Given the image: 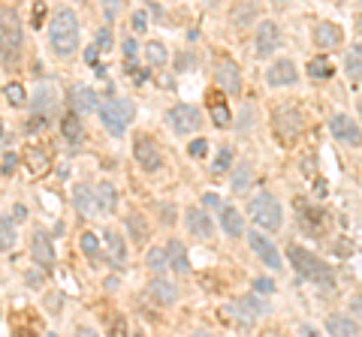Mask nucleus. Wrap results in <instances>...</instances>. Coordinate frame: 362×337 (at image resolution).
<instances>
[{"instance_id":"nucleus-1","label":"nucleus","mask_w":362,"mask_h":337,"mask_svg":"<svg viewBox=\"0 0 362 337\" xmlns=\"http://www.w3.org/2000/svg\"><path fill=\"white\" fill-rule=\"evenodd\" d=\"M287 259L296 268L299 277L311 280L320 292H332V289H335V274H332L329 265L320 259V256H314L311 250L299 247V244H290V247H287Z\"/></svg>"},{"instance_id":"nucleus-2","label":"nucleus","mask_w":362,"mask_h":337,"mask_svg":"<svg viewBox=\"0 0 362 337\" xmlns=\"http://www.w3.org/2000/svg\"><path fill=\"white\" fill-rule=\"evenodd\" d=\"M48 43L58 57H69L79 48V18L73 9L60 6L48 22Z\"/></svg>"},{"instance_id":"nucleus-3","label":"nucleus","mask_w":362,"mask_h":337,"mask_svg":"<svg viewBox=\"0 0 362 337\" xmlns=\"http://www.w3.org/2000/svg\"><path fill=\"white\" fill-rule=\"evenodd\" d=\"M22 43H25V30H22V18L15 9L0 6V57L4 64H15L22 55Z\"/></svg>"},{"instance_id":"nucleus-4","label":"nucleus","mask_w":362,"mask_h":337,"mask_svg":"<svg viewBox=\"0 0 362 337\" xmlns=\"http://www.w3.org/2000/svg\"><path fill=\"white\" fill-rule=\"evenodd\" d=\"M248 214L254 217L257 226H263L269 232H278L284 226V211H281V202L272 196V193H257V196L248 202Z\"/></svg>"},{"instance_id":"nucleus-5","label":"nucleus","mask_w":362,"mask_h":337,"mask_svg":"<svg viewBox=\"0 0 362 337\" xmlns=\"http://www.w3.org/2000/svg\"><path fill=\"white\" fill-rule=\"evenodd\" d=\"M136 109L130 99H118V97H109L103 106H100V121H103V127L112 132V136H124L130 121H133Z\"/></svg>"},{"instance_id":"nucleus-6","label":"nucleus","mask_w":362,"mask_h":337,"mask_svg":"<svg viewBox=\"0 0 362 337\" xmlns=\"http://www.w3.org/2000/svg\"><path fill=\"white\" fill-rule=\"evenodd\" d=\"M272 127H275V136L284 142V145H293V142L302 136V130H305V121H302L296 106H281V109H275Z\"/></svg>"},{"instance_id":"nucleus-7","label":"nucleus","mask_w":362,"mask_h":337,"mask_svg":"<svg viewBox=\"0 0 362 337\" xmlns=\"http://www.w3.org/2000/svg\"><path fill=\"white\" fill-rule=\"evenodd\" d=\"M329 132H332V139H335V142H341V145H347V148H362V124H359L356 118L344 115V111L332 115Z\"/></svg>"},{"instance_id":"nucleus-8","label":"nucleus","mask_w":362,"mask_h":337,"mask_svg":"<svg viewBox=\"0 0 362 337\" xmlns=\"http://www.w3.org/2000/svg\"><path fill=\"white\" fill-rule=\"evenodd\" d=\"M169 127H173L178 136H187V132H196L199 127H203V111H199L196 106H173L169 109Z\"/></svg>"},{"instance_id":"nucleus-9","label":"nucleus","mask_w":362,"mask_h":337,"mask_svg":"<svg viewBox=\"0 0 362 337\" xmlns=\"http://www.w3.org/2000/svg\"><path fill=\"white\" fill-rule=\"evenodd\" d=\"M248 244H250V250L257 253V259L266 265V268H272V271H281L284 268V259H281V253H278V247L272 244L266 235H260V232H250L248 235Z\"/></svg>"},{"instance_id":"nucleus-10","label":"nucleus","mask_w":362,"mask_h":337,"mask_svg":"<svg viewBox=\"0 0 362 337\" xmlns=\"http://www.w3.org/2000/svg\"><path fill=\"white\" fill-rule=\"evenodd\" d=\"M278 43H281V30H278V25L275 22H260V27H257V36H254V55L257 57H269V55H275V48H278Z\"/></svg>"},{"instance_id":"nucleus-11","label":"nucleus","mask_w":362,"mask_h":337,"mask_svg":"<svg viewBox=\"0 0 362 337\" xmlns=\"http://www.w3.org/2000/svg\"><path fill=\"white\" fill-rule=\"evenodd\" d=\"M133 157H136V163L145 172H157L160 166H163V157H160L157 145L148 136H136V142H133Z\"/></svg>"},{"instance_id":"nucleus-12","label":"nucleus","mask_w":362,"mask_h":337,"mask_svg":"<svg viewBox=\"0 0 362 337\" xmlns=\"http://www.w3.org/2000/svg\"><path fill=\"white\" fill-rule=\"evenodd\" d=\"M30 256H34V262L43 271L55 268V247H52V238H48L46 232H34V238H30Z\"/></svg>"},{"instance_id":"nucleus-13","label":"nucleus","mask_w":362,"mask_h":337,"mask_svg":"<svg viewBox=\"0 0 362 337\" xmlns=\"http://www.w3.org/2000/svg\"><path fill=\"white\" fill-rule=\"evenodd\" d=\"M299 78V69L293 60H275L269 69H266V81L269 88H287V85H296Z\"/></svg>"},{"instance_id":"nucleus-14","label":"nucleus","mask_w":362,"mask_h":337,"mask_svg":"<svg viewBox=\"0 0 362 337\" xmlns=\"http://www.w3.org/2000/svg\"><path fill=\"white\" fill-rule=\"evenodd\" d=\"M69 106H73V111H79V115H90V111L100 109V97H97L94 88L76 85L73 90H69Z\"/></svg>"},{"instance_id":"nucleus-15","label":"nucleus","mask_w":362,"mask_h":337,"mask_svg":"<svg viewBox=\"0 0 362 337\" xmlns=\"http://www.w3.org/2000/svg\"><path fill=\"white\" fill-rule=\"evenodd\" d=\"M73 208L82 214V217H97L100 205H97V193L88 187V184H76L73 187Z\"/></svg>"},{"instance_id":"nucleus-16","label":"nucleus","mask_w":362,"mask_h":337,"mask_svg":"<svg viewBox=\"0 0 362 337\" xmlns=\"http://www.w3.org/2000/svg\"><path fill=\"white\" fill-rule=\"evenodd\" d=\"M185 220H187V232L194 235V238H211V235H215V223H211V217L203 208H187Z\"/></svg>"},{"instance_id":"nucleus-17","label":"nucleus","mask_w":362,"mask_h":337,"mask_svg":"<svg viewBox=\"0 0 362 337\" xmlns=\"http://www.w3.org/2000/svg\"><path fill=\"white\" fill-rule=\"evenodd\" d=\"M215 78L224 94H241V73L236 64H227V60H220L217 69H215Z\"/></svg>"},{"instance_id":"nucleus-18","label":"nucleus","mask_w":362,"mask_h":337,"mask_svg":"<svg viewBox=\"0 0 362 337\" xmlns=\"http://www.w3.org/2000/svg\"><path fill=\"white\" fill-rule=\"evenodd\" d=\"M326 334H335V337H354V334H359L356 316H350V313H332V316H326Z\"/></svg>"},{"instance_id":"nucleus-19","label":"nucleus","mask_w":362,"mask_h":337,"mask_svg":"<svg viewBox=\"0 0 362 337\" xmlns=\"http://www.w3.org/2000/svg\"><path fill=\"white\" fill-rule=\"evenodd\" d=\"M148 295H151V301H157V304H175L178 286L173 280H166V277H154L148 283Z\"/></svg>"},{"instance_id":"nucleus-20","label":"nucleus","mask_w":362,"mask_h":337,"mask_svg":"<svg viewBox=\"0 0 362 337\" xmlns=\"http://www.w3.org/2000/svg\"><path fill=\"white\" fill-rule=\"evenodd\" d=\"M296 208H299V223H305V229H311V232H320L326 226V214L320 211V208H314V205H308V202H296Z\"/></svg>"},{"instance_id":"nucleus-21","label":"nucleus","mask_w":362,"mask_h":337,"mask_svg":"<svg viewBox=\"0 0 362 337\" xmlns=\"http://www.w3.org/2000/svg\"><path fill=\"white\" fill-rule=\"evenodd\" d=\"M60 136H64L69 145H79V142L85 139V127H82V121H79V111H67V115L60 118Z\"/></svg>"},{"instance_id":"nucleus-22","label":"nucleus","mask_w":362,"mask_h":337,"mask_svg":"<svg viewBox=\"0 0 362 337\" xmlns=\"http://www.w3.org/2000/svg\"><path fill=\"white\" fill-rule=\"evenodd\" d=\"M25 163H27V172H30V175L43 178L46 172H48V166H52V157H48L43 148H36V145H34V148H27V151H25Z\"/></svg>"},{"instance_id":"nucleus-23","label":"nucleus","mask_w":362,"mask_h":337,"mask_svg":"<svg viewBox=\"0 0 362 337\" xmlns=\"http://www.w3.org/2000/svg\"><path fill=\"white\" fill-rule=\"evenodd\" d=\"M220 229H224L229 238H241L245 235V220H241V214L236 208H220Z\"/></svg>"},{"instance_id":"nucleus-24","label":"nucleus","mask_w":362,"mask_h":337,"mask_svg":"<svg viewBox=\"0 0 362 337\" xmlns=\"http://www.w3.org/2000/svg\"><path fill=\"white\" fill-rule=\"evenodd\" d=\"M314 46H320V48H335V46H341V30L332 25V22H320L314 27Z\"/></svg>"},{"instance_id":"nucleus-25","label":"nucleus","mask_w":362,"mask_h":337,"mask_svg":"<svg viewBox=\"0 0 362 337\" xmlns=\"http://www.w3.org/2000/svg\"><path fill=\"white\" fill-rule=\"evenodd\" d=\"M106 247H109V262L115 265V268H124L127 262V244L121 238L118 232H106Z\"/></svg>"},{"instance_id":"nucleus-26","label":"nucleus","mask_w":362,"mask_h":337,"mask_svg":"<svg viewBox=\"0 0 362 337\" xmlns=\"http://www.w3.org/2000/svg\"><path fill=\"white\" fill-rule=\"evenodd\" d=\"M166 256H169V268H173V271H178V274H187L190 271L187 250L181 247V241H169L166 244Z\"/></svg>"},{"instance_id":"nucleus-27","label":"nucleus","mask_w":362,"mask_h":337,"mask_svg":"<svg viewBox=\"0 0 362 337\" xmlns=\"http://www.w3.org/2000/svg\"><path fill=\"white\" fill-rule=\"evenodd\" d=\"M208 111H211V118H215V127H229V106H227V99L224 94H211L208 97Z\"/></svg>"},{"instance_id":"nucleus-28","label":"nucleus","mask_w":362,"mask_h":337,"mask_svg":"<svg viewBox=\"0 0 362 337\" xmlns=\"http://www.w3.org/2000/svg\"><path fill=\"white\" fill-rule=\"evenodd\" d=\"M97 193V205H100V214H112L115 208H118V193H115V187L109 181H103L100 187L94 190Z\"/></svg>"},{"instance_id":"nucleus-29","label":"nucleus","mask_w":362,"mask_h":337,"mask_svg":"<svg viewBox=\"0 0 362 337\" xmlns=\"http://www.w3.org/2000/svg\"><path fill=\"white\" fill-rule=\"evenodd\" d=\"M145 60H148V67H151V69H163V67H166V60H169L166 46L160 43V39H151V43L145 46Z\"/></svg>"},{"instance_id":"nucleus-30","label":"nucleus","mask_w":362,"mask_h":337,"mask_svg":"<svg viewBox=\"0 0 362 337\" xmlns=\"http://www.w3.org/2000/svg\"><path fill=\"white\" fill-rule=\"evenodd\" d=\"M254 184V166L250 163H239L233 169V193H245Z\"/></svg>"},{"instance_id":"nucleus-31","label":"nucleus","mask_w":362,"mask_h":337,"mask_svg":"<svg viewBox=\"0 0 362 337\" xmlns=\"http://www.w3.org/2000/svg\"><path fill=\"white\" fill-rule=\"evenodd\" d=\"M236 304L241 308V316H245V322H254V319H260V316L266 313V304L257 301L254 295H245V298H239Z\"/></svg>"},{"instance_id":"nucleus-32","label":"nucleus","mask_w":362,"mask_h":337,"mask_svg":"<svg viewBox=\"0 0 362 337\" xmlns=\"http://www.w3.org/2000/svg\"><path fill=\"white\" fill-rule=\"evenodd\" d=\"M344 67H347V76L354 81H362V43L350 46V52L344 57Z\"/></svg>"},{"instance_id":"nucleus-33","label":"nucleus","mask_w":362,"mask_h":337,"mask_svg":"<svg viewBox=\"0 0 362 337\" xmlns=\"http://www.w3.org/2000/svg\"><path fill=\"white\" fill-rule=\"evenodd\" d=\"M127 232L133 235V244H145L148 241V223L142 214H130L127 217Z\"/></svg>"},{"instance_id":"nucleus-34","label":"nucleus","mask_w":362,"mask_h":337,"mask_svg":"<svg viewBox=\"0 0 362 337\" xmlns=\"http://www.w3.org/2000/svg\"><path fill=\"white\" fill-rule=\"evenodd\" d=\"M145 265H148V271H166L169 268V256H166V250L163 247H151L145 253Z\"/></svg>"},{"instance_id":"nucleus-35","label":"nucleus","mask_w":362,"mask_h":337,"mask_svg":"<svg viewBox=\"0 0 362 337\" xmlns=\"http://www.w3.org/2000/svg\"><path fill=\"white\" fill-rule=\"evenodd\" d=\"M332 73H335V69H332V64L326 57H314L308 64V76L314 78V81H323V78H332Z\"/></svg>"},{"instance_id":"nucleus-36","label":"nucleus","mask_w":362,"mask_h":337,"mask_svg":"<svg viewBox=\"0 0 362 337\" xmlns=\"http://www.w3.org/2000/svg\"><path fill=\"white\" fill-rule=\"evenodd\" d=\"M233 160H236V151L233 148H220L215 163H211V172H215V175H224V172L233 166Z\"/></svg>"},{"instance_id":"nucleus-37","label":"nucleus","mask_w":362,"mask_h":337,"mask_svg":"<svg viewBox=\"0 0 362 337\" xmlns=\"http://www.w3.org/2000/svg\"><path fill=\"white\" fill-rule=\"evenodd\" d=\"M4 94H6V103H9V106H15V109H22V106H27V94H25V88H22V85H18V81H9V85H6V90H4Z\"/></svg>"},{"instance_id":"nucleus-38","label":"nucleus","mask_w":362,"mask_h":337,"mask_svg":"<svg viewBox=\"0 0 362 337\" xmlns=\"http://www.w3.org/2000/svg\"><path fill=\"white\" fill-rule=\"evenodd\" d=\"M15 247V229H13V220L0 217V250H13Z\"/></svg>"},{"instance_id":"nucleus-39","label":"nucleus","mask_w":362,"mask_h":337,"mask_svg":"<svg viewBox=\"0 0 362 337\" xmlns=\"http://www.w3.org/2000/svg\"><path fill=\"white\" fill-rule=\"evenodd\" d=\"M79 247H82L85 256H97V253H100V238L94 232H82V235H79Z\"/></svg>"},{"instance_id":"nucleus-40","label":"nucleus","mask_w":362,"mask_h":337,"mask_svg":"<svg viewBox=\"0 0 362 337\" xmlns=\"http://www.w3.org/2000/svg\"><path fill=\"white\" fill-rule=\"evenodd\" d=\"M112 43H115V36H112V27H103V30H97V39H94L97 52H112Z\"/></svg>"},{"instance_id":"nucleus-41","label":"nucleus","mask_w":362,"mask_h":337,"mask_svg":"<svg viewBox=\"0 0 362 337\" xmlns=\"http://www.w3.org/2000/svg\"><path fill=\"white\" fill-rule=\"evenodd\" d=\"M100 4H103L106 22H115V18H118V13H121V4H124V0H100Z\"/></svg>"},{"instance_id":"nucleus-42","label":"nucleus","mask_w":362,"mask_h":337,"mask_svg":"<svg viewBox=\"0 0 362 337\" xmlns=\"http://www.w3.org/2000/svg\"><path fill=\"white\" fill-rule=\"evenodd\" d=\"M206 151H208V142L206 139H194V142H190V145H187V154L190 157H206Z\"/></svg>"},{"instance_id":"nucleus-43","label":"nucleus","mask_w":362,"mask_h":337,"mask_svg":"<svg viewBox=\"0 0 362 337\" xmlns=\"http://www.w3.org/2000/svg\"><path fill=\"white\" fill-rule=\"evenodd\" d=\"M121 46H124V57H127V64H130V60H136V55H139V43L133 39V34H130Z\"/></svg>"},{"instance_id":"nucleus-44","label":"nucleus","mask_w":362,"mask_h":337,"mask_svg":"<svg viewBox=\"0 0 362 337\" xmlns=\"http://www.w3.org/2000/svg\"><path fill=\"white\" fill-rule=\"evenodd\" d=\"M15 166H18V157L15 154H6L4 163H0V172H4V175H13Z\"/></svg>"},{"instance_id":"nucleus-45","label":"nucleus","mask_w":362,"mask_h":337,"mask_svg":"<svg viewBox=\"0 0 362 337\" xmlns=\"http://www.w3.org/2000/svg\"><path fill=\"white\" fill-rule=\"evenodd\" d=\"M272 289H275V283H272L269 277H257V280H254V292H260V295H269Z\"/></svg>"},{"instance_id":"nucleus-46","label":"nucleus","mask_w":362,"mask_h":337,"mask_svg":"<svg viewBox=\"0 0 362 337\" xmlns=\"http://www.w3.org/2000/svg\"><path fill=\"white\" fill-rule=\"evenodd\" d=\"M347 310H350V316H356V319H362V295H354V298L347 301Z\"/></svg>"},{"instance_id":"nucleus-47","label":"nucleus","mask_w":362,"mask_h":337,"mask_svg":"<svg viewBox=\"0 0 362 337\" xmlns=\"http://www.w3.org/2000/svg\"><path fill=\"white\" fill-rule=\"evenodd\" d=\"M148 27V18H145V13L139 9V13L133 15V34H142V30Z\"/></svg>"},{"instance_id":"nucleus-48","label":"nucleus","mask_w":362,"mask_h":337,"mask_svg":"<svg viewBox=\"0 0 362 337\" xmlns=\"http://www.w3.org/2000/svg\"><path fill=\"white\" fill-rule=\"evenodd\" d=\"M43 18H46V4H34V27L43 25Z\"/></svg>"},{"instance_id":"nucleus-49","label":"nucleus","mask_w":362,"mask_h":337,"mask_svg":"<svg viewBox=\"0 0 362 337\" xmlns=\"http://www.w3.org/2000/svg\"><path fill=\"white\" fill-rule=\"evenodd\" d=\"M43 127H46V118H43V115H34V121L27 124L30 132H36V130H43Z\"/></svg>"},{"instance_id":"nucleus-50","label":"nucleus","mask_w":362,"mask_h":337,"mask_svg":"<svg viewBox=\"0 0 362 337\" xmlns=\"http://www.w3.org/2000/svg\"><path fill=\"white\" fill-rule=\"evenodd\" d=\"M13 220H15V223H25V220H27L25 205H15V208H13Z\"/></svg>"},{"instance_id":"nucleus-51","label":"nucleus","mask_w":362,"mask_h":337,"mask_svg":"<svg viewBox=\"0 0 362 337\" xmlns=\"http://www.w3.org/2000/svg\"><path fill=\"white\" fill-rule=\"evenodd\" d=\"M163 223H175V208L173 205L163 208Z\"/></svg>"},{"instance_id":"nucleus-52","label":"nucleus","mask_w":362,"mask_h":337,"mask_svg":"<svg viewBox=\"0 0 362 337\" xmlns=\"http://www.w3.org/2000/svg\"><path fill=\"white\" fill-rule=\"evenodd\" d=\"M27 283H30V286H39V283H43V274H36V271H27Z\"/></svg>"},{"instance_id":"nucleus-53","label":"nucleus","mask_w":362,"mask_h":337,"mask_svg":"<svg viewBox=\"0 0 362 337\" xmlns=\"http://www.w3.org/2000/svg\"><path fill=\"white\" fill-rule=\"evenodd\" d=\"M85 57H88V60H90V64H94V67H97V46H90V48H88V52H85Z\"/></svg>"},{"instance_id":"nucleus-54","label":"nucleus","mask_w":362,"mask_h":337,"mask_svg":"<svg viewBox=\"0 0 362 337\" xmlns=\"http://www.w3.org/2000/svg\"><path fill=\"white\" fill-rule=\"evenodd\" d=\"M203 202H206V205H208V208H220V199H217V196H206Z\"/></svg>"},{"instance_id":"nucleus-55","label":"nucleus","mask_w":362,"mask_h":337,"mask_svg":"<svg viewBox=\"0 0 362 337\" xmlns=\"http://www.w3.org/2000/svg\"><path fill=\"white\" fill-rule=\"evenodd\" d=\"M356 111H359V118H362V99H359V106H356Z\"/></svg>"},{"instance_id":"nucleus-56","label":"nucleus","mask_w":362,"mask_h":337,"mask_svg":"<svg viewBox=\"0 0 362 337\" xmlns=\"http://www.w3.org/2000/svg\"><path fill=\"white\" fill-rule=\"evenodd\" d=\"M272 4H290V0H272Z\"/></svg>"},{"instance_id":"nucleus-57","label":"nucleus","mask_w":362,"mask_h":337,"mask_svg":"<svg viewBox=\"0 0 362 337\" xmlns=\"http://www.w3.org/2000/svg\"><path fill=\"white\" fill-rule=\"evenodd\" d=\"M0 132H4V121H0Z\"/></svg>"},{"instance_id":"nucleus-58","label":"nucleus","mask_w":362,"mask_h":337,"mask_svg":"<svg viewBox=\"0 0 362 337\" xmlns=\"http://www.w3.org/2000/svg\"><path fill=\"white\" fill-rule=\"evenodd\" d=\"M82 4H85V0H82Z\"/></svg>"}]
</instances>
